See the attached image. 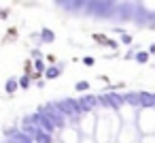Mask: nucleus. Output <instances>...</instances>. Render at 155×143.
<instances>
[{
    "label": "nucleus",
    "instance_id": "nucleus-16",
    "mask_svg": "<svg viewBox=\"0 0 155 143\" xmlns=\"http://www.w3.org/2000/svg\"><path fill=\"white\" fill-rule=\"evenodd\" d=\"M0 13H2V11H0Z\"/></svg>",
    "mask_w": 155,
    "mask_h": 143
},
{
    "label": "nucleus",
    "instance_id": "nucleus-8",
    "mask_svg": "<svg viewBox=\"0 0 155 143\" xmlns=\"http://www.w3.org/2000/svg\"><path fill=\"white\" fill-rule=\"evenodd\" d=\"M74 88H77V92H87V90H89V83H87V81H77Z\"/></svg>",
    "mask_w": 155,
    "mask_h": 143
},
{
    "label": "nucleus",
    "instance_id": "nucleus-3",
    "mask_svg": "<svg viewBox=\"0 0 155 143\" xmlns=\"http://www.w3.org/2000/svg\"><path fill=\"white\" fill-rule=\"evenodd\" d=\"M94 41H98V43H102V45H106V47H113V49L119 45L117 41H113V39H108L106 34H100V32H96V34H94Z\"/></svg>",
    "mask_w": 155,
    "mask_h": 143
},
{
    "label": "nucleus",
    "instance_id": "nucleus-5",
    "mask_svg": "<svg viewBox=\"0 0 155 143\" xmlns=\"http://www.w3.org/2000/svg\"><path fill=\"white\" fill-rule=\"evenodd\" d=\"M17 88H19V81H17V77H9V79H7V85H5L7 94H15V92H17Z\"/></svg>",
    "mask_w": 155,
    "mask_h": 143
},
{
    "label": "nucleus",
    "instance_id": "nucleus-12",
    "mask_svg": "<svg viewBox=\"0 0 155 143\" xmlns=\"http://www.w3.org/2000/svg\"><path fill=\"white\" fill-rule=\"evenodd\" d=\"M83 64H85V66H94V64H96V60H94L91 56H87V58H83Z\"/></svg>",
    "mask_w": 155,
    "mask_h": 143
},
{
    "label": "nucleus",
    "instance_id": "nucleus-2",
    "mask_svg": "<svg viewBox=\"0 0 155 143\" xmlns=\"http://www.w3.org/2000/svg\"><path fill=\"white\" fill-rule=\"evenodd\" d=\"M32 143H51V134L41 130V128H36V132L32 134Z\"/></svg>",
    "mask_w": 155,
    "mask_h": 143
},
{
    "label": "nucleus",
    "instance_id": "nucleus-1",
    "mask_svg": "<svg viewBox=\"0 0 155 143\" xmlns=\"http://www.w3.org/2000/svg\"><path fill=\"white\" fill-rule=\"evenodd\" d=\"M98 105V96H81L79 98V107H81V111L83 113H91V109Z\"/></svg>",
    "mask_w": 155,
    "mask_h": 143
},
{
    "label": "nucleus",
    "instance_id": "nucleus-13",
    "mask_svg": "<svg viewBox=\"0 0 155 143\" xmlns=\"http://www.w3.org/2000/svg\"><path fill=\"white\" fill-rule=\"evenodd\" d=\"M30 39H32L34 43H38V45H43V41H41V34H34V32H32V34H30Z\"/></svg>",
    "mask_w": 155,
    "mask_h": 143
},
{
    "label": "nucleus",
    "instance_id": "nucleus-14",
    "mask_svg": "<svg viewBox=\"0 0 155 143\" xmlns=\"http://www.w3.org/2000/svg\"><path fill=\"white\" fill-rule=\"evenodd\" d=\"M32 56H34L36 60H41V58H43V54H41V49H38V47H36V49H32Z\"/></svg>",
    "mask_w": 155,
    "mask_h": 143
},
{
    "label": "nucleus",
    "instance_id": "nucleus-4",
    "mask_svg": "<svg viewBox=\"0 0 155 143\" xmlns=\"http://www.w3.org/2000/svg\"><path fill=\"white\" fill-rule=\"evenodd\" d=\"M62 68H64V64H53V66H47V68H45V77H47V79H55V77H60Z\"/></svg>",
    "mask_w": 155,
    "mask_h": 143
},
{
    "label": "nucleus",
    "instance_id": "nucleus-11",
    "mask_svg": "<svg viewBox=\"0 0 155 143\" xmlns=\"http://www.w3.org/2000/svg\"><path fill=\"white\" fill-rule=\"evenodd\" d=\"M34 66H36V71H38V73H45V62H43V60H36V62H34Z\"/></svg>",
    "mask_w": 155,
    "mask_h": 143
},
{
    "label": "nucleus",
    "instance_id": "nucleus-10",
    "mask_svg": "<svg viewBox=\"0 0 155 143\" xmlns=\"http://www.w3.org/2000/svg\"><path fill=\"white\" fill-rule=\"evenodd\" d=\"M119 37H121V43H123V45H132V37H130L127 32H121Z\"/></svg>",
    "mask_w": 155,
    "mask_h": 143
},
{
    "label": "nucleus",
    "instance_id": "nucleus-15",
    "mask_svg": "<svg viewBox=\"0 0 155 143\" xmlns=\"http://www.w3.org/2000/svg\"><path fill=\"white\" fill-rule=\"evenodd\" d=\"M151 54H155V43H153V45L149 47V56H151Z\"/></svg>",
    "mask_w": 155,
    "mask_h": 143
},
{
    "label": "nucleus",
    "instance_id": "nucleus-7",
    "mask_svg": "<svg viewBox=\"0 0 155 143\" xmlns=\"http://www.w3.org/2000/svg\"><path fill=\"white\" fill-rule=\"evenodd\" d=\"M134 60H136L138 64H147V60H149V51H136Z\"/></svg>",
    "mask_w": 155,
    "mask_h": 143
},
{
    "label": "nucleus",
    "instance_id": "nucleus-9",
    "mask_svg": "<svg viewBox=\"0 0 155 143\" xmlns=\"http://www.w3.org/2000/svg\"><path fill=\"white\" fill-rule=\"evenodd\" d=\"M30 79H32V77H28V75L19 77V88H30Z\"/></svg>",
    "mask_w": 155,
    "mask_h": 143
},
{
    "label": "nucleus",
    "instance_id": "nucleus-6",
    "mask_svg": "<svg viewBox=\"0 0 155 143\" xmlns=\"http://www.w3.org/2000/svg\"><path fill=\"white\" fill-rule=\"evenodd\" d=\"M41 41H43V43H53V41H55V34H53L49 28H43V30H41Z\"/></svg>",
    "mask_w": 155,
    "mask_h": 143
}]
</instances>
